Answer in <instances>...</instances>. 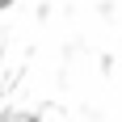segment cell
<instances>
[{"label": "cell", "mask_w": 122, "mask_h": 122, "mask_svg": "<svg viewBox=\"0 0 122 122\" xmlns=\"http://www.w3.org/2000/svg\"><path fill=\"white\" fill-rule=\"evenodd\" d=\"M4 122H38V118H30V114H9Z\"/></svg>", "instance_id": "6da1fadb"}, {"label": "cell", "mask_w": 122, "mask_h": 122, "mask_svg": "<svg viewBox=\"0 0 122 122\" xmlns=\"http://www.w3.org/2000/svg\"><path fill=\"white\" fill-rule=\"evenodd\" d=\"M0 4H13V0H0Z\"/></svg>", "instance_id": "7a4b0ae2"}]
</instances>
